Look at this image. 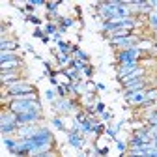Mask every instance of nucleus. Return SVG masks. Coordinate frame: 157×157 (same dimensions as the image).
Segmentation results:
<instances>
[{
  "mask_svg": "<svg viewBox=\"0 0 157 157\" xmlns=\"http://www.w3.org/2000/svg\"><path fill=\"white\" fill-rule=\"evenodd\" d=\"M0 129H2V135H4V136H8V133L13 135V133H17V129H19L17 114L11 112L8 107H4L2 114H0Z\"/></svg>",
  "mask_w": 157,
  "mask_h": 157,
  "instance_id": "nucleus-1",
  "label": "nucleus"
},
{
  "mask_svg": "<svg viewBox=\"0 0 157 157\" xmlns=\"http://www.w3.org/2000/svg\"><path fill=\"white\" fill-rule=\"evenodd\" d=\"M10 95H23V94H36V86L23 81V78H19V81H13V82H8V84H2Z\"/></svg>",
  "mask_w": 157,
  "mask_h": 157,
  "instance_id": "nucleus-2",
  "label": "nucleus"
},
{
  "mask_svg": "<svg viewBox=\"0 0 157 157\" xmlns=\"http://www.w3.org/2000/svg\"><path fill=\"white\" fill-rule=\"evenodd\" d=\"M11 112L21 114V112H41V103L39 101H11L6 105Z\"/></svg>",
  "mask_w": 157,
  "mask_h": 157,
  "instance_id": "nucleus-3",
  "label": "nucleus"
},
{
  "mask_svg": "<svg viewBox=\"0 0 157 157\" xmlns=\"http://www.w3.org/2000/svg\"><path fill=\"white\" fill-rule=\"evenodd\" d=\"M77 109V101L69 99V97H60L52 103V110L56 112L54 116H62V114H69V110Z\"/></svg>",
  "mask_w": 157,
  "mask_h": 157,
  "instance_id": "nucleus-4",
  "label": "nucleus"
},
{
  "mask_svg": "<svg viewBox=\"0 0 157 157\" xmlns=\"http://www.w3.org/2000/svg\"><path fill=\"white\" fill-rule=\"evenodd\" d=\"M140 58H142V52L139 49H127V51H120L116 54V62H118V66H122V64L139 62Z\"/></svg>",
  "mask_w": 157,
  "mask_h": 157,
  "instance_id": "nucleus-5",
  "label": "nucleus"
},
{
  "mask_svg": "<svg viewBox=\"0 0 157 157\" xmlns=\"http://www.w3.org/2000/svg\"><path fill=\"white\" fill-rule=\"evenodd\" d=\"M150 88V86H148ZM136 90V92H125V105H131V107H142L144 101H146V90Z\"/></svg>",
  "mask_w": 157,
  "mask_h": 157,
  "instance_id": "nucleus-6",
  "label": "nucleus"
},
{
  "mask_svg": "<svg viewBox=\"0 0 157 157\" xmlns=\"http://www.w3.org/2000/svg\"><path fill=\"white\" fill-rule=\"evenodd\" d=\"M146 84H148V81H146V77H144V78H136V81L125 82V84H122V86H124V92H136V90H144V88H148Z\"/></svg>",
  "mask_w": 157,
  "mask_h": 157,
  "instance_id": "nucleus-7",
  "label": "nucleus"
},
{
  "mask_svg": "<svg viewBox=\"0 0 157 157\" xmlns=\"http://www.w3.org/2000/svg\"><path fill=\"white\" fill-rule=\"evenodd\" d=\"M37 125H23L17 129V139H32V136H36L37 133Z\"/></svg>",
  "mask_w": 157,
  "mask_h": 157,
  "instance_id": "nucleus-8",
  "label": "nucleus"
},
{
  "mask_svg": "<svg viewBox=\"0 0 157 157\" xmlns=\"http://www.w3.org/2000/svg\"><path fill=\"white\" fill-rule=\"evenodd\" d=\"M146 77V67H136L133 73H129L127 77H124L122 78V84H125V82H131V81H136V78H144Z\"/></svg>",
  "mask_w": 157,
  "mask_h": 157,
  "instance_id": "nucleus-9",
  "label": "nucleus"
},
{
  "mask_svg": "<svg viewBox=\"0 0 157 157\" xmlns=\"http://www.w3.org/2000/svg\"><path fill=\"white\" fill-rule=\"evenodd\" d=\"M21 66H23L21 58H17V60H10V62H2V64H0V73H2V71H19Z\"/></svg>",
  "mask_w": 157,
  "mask_h": 157,
  "instance_id": "nucleus-10",
  "label": "nucleus"
},
{
  "mask_svg": "<svg viewBox=\"0 0 157 157\" xmlns=\"http://www.w3.org/2000/svg\"><path fill=\"white\" fill-rule=\"evenodd\" d=\"M2 84H8V82H13V81H19L21 78V73L19 71H2Z\"/></svg>",
  "mask_w": 157,
  "mask_h": 157,
  "instance_id": "nucleus-11",
  "label": "nucleus"
},
{
  "mask_svg": "<svg viewBox=\"0 0 157 157\" xmlns=\"http://www.w3.org/2000/svg\"><path fill=\"white\" fill-rule=\"evenodd\" d=\"M0 47H2V51H17V49H19V43L15 41V39H6V37H2Z\"/></svg>",
  "mask_w": 157,
  "mask_h": 157,
  "instance_id": "nucleus-12",
  "label": "nucleus"
},
{
  "mask_svg": "<svg viewBox=\"0 0 157 157\" xmlns=\"http://www.w3.org/2000/svg\"><path fill=\"white\" fill-rule=\"evenodd\" d=\"M131 34H133V30H129V28H116V30L109 32L107 36H109V37H127V36H131Z\"/></svg>",
  "mask_w": 157,
  "mask_h": 157,
  "instance_id": "nucleus-13",
  "label": "nucleus"
},
{
  "mask_svg": "<svg viewBox=\"0 0 157 157\" xmlns=\"http://www.w3.org/2000/svg\"><path fill=\"white\" fill-rule=\"evenodd\" d=\"M19 54L15 51H2L0 52V62H10V60H17Z\"/></svg>",
  "mask_w": 157,
  "mask_h": 157,
  "instance_id": "nucleus-14",
  "label": "nucleus"
},
{
  "mask_svg": "<svg viewBox=\"0 0 157 157\" xmlns=\"http://www.w3.org/2000/svg\"><path fill=\"white\" fill-rule=\"evenodd\" d=\"M90 122H92V133H94L95 136H99V135L105 131V125H103L101 122H97L95 118H94V120H90Z\"/></svg>",
  "mask_w": 157,
  "mask_h": 157,
  "instance_id": "nucleus-15",
  "label": "nucleus"
},
{
  "mask_svg": "<svg viewBox=\"0 0 157 157\" xmlns=\"http://www.w3.org/2000/svg\"><path fill=\"white\" fill-rule=\"evenodd\" d=\"M17 142H19V139H13V136H4V144H6V148L11 151V153H15V150H17Z\"/></svg>",
  "mask_w": 157,
  "mask_h": 157,
  "instance_id": "nucleus-16",
  "label": "nucleus"
},
{
  "mask_svg": "<svg viewBox=\"0 0 157 157\" xmlns=\"http://www.w3.org/2000/svg\"><path fill=\"white\" fill-rule=\"evenodd\" d=\"M146 101L157 103V86H150V88L146 90Z\"/></svg>",
  "mask_w": 157,
  "mask_h": 157,
  "instance_id": "nucleus-17",
  "label": "nucleus"
},
{
  "mask_svg": "<svg viewBox=\"0 0 157 157\" xmlns=\"http://www.w3.org/2000/svg\"><path fill=\"white\" fill-rule=\"evenodd\" d=\"M51 124H52V127L58 129V131H66V129H64V118H62V116H52Z\"/></svg>",
  "mask_w": 157,
  "mask_h": 157,
  "instance_id": "nucleus-18",
  "label": "nucleus"
},
{
  "mask_svg": "<svg viewBox=\"0 0 157 157\" xmlns=\"http://www.w3.org/2000/svg\"><path fill=\"white\" fill-rule=\"evenodd\" d=\"M127 155H135V157H146V148H129Z\"/></svg>",
  "mask_w": 157,
  "mask_h": 157,
  "instance_id": "nucleus-19",
  "label": "nucleus"
},
{
  "mask_svg": "<svg viewBox=\"0 0 157 157\" xmlns=\"http://www.w3.org/2000/svg\"><path fill=\"white\" fill-rule=\"evenodd\" d=\"M45 32H47V36L58 34V23H47V25H45Z\"/></svg>",
  "mask_w": 157,
  "mask_h": 157,
  "instance_id": "nucleus-20",
  "label": "nucleus"
},
{
  "mask_svg": "<svg viewBox=\"0 0 157 157\" xmlns=\"http://www.w3.org/2000/svg\"><path fill=\"white\" fill-rule=\"evenodd\" d=\"M71 51L75 52V56L78 58V60H82V62H86V60H88V54H86L84 51H81V49H77V47H71Z\"/></svg>",
  "mask_w": 157,
  "mask_h": 157,
  "instance_id": "nucleus-21",
  "label": "nucleus"
},
{
  "mask_svg": "<svg viewBox=\"0 0 157 157\" xmlns=\"http://www.w3.org/2000/svg\"><path fill=\"white\" fill-rule=\"evenodd\" d=\"M146 131H148V135H150V139H151V140L157 139V125H148Z\"/></svg>",
  "mask_w": 157,
  "mask_h": 157,
  "instance_id": "nucleus-22",
  "label": "nucleus"
},
{
  "mask_svg": "<svg viewBox=\"0 0 157 157\" xmlns=\"http://www.w3.org/2000/svg\"><path fill=\"white\" fill-rule=\"evenodd\" d=\"M60 25H62V26H66V28H69V26H73V25H75V21H73L71 17H64L62 21H60Z\"/></svg>",
  "mask_w": 157,
  "mask_h": 157,
  "instance_id": "nucleus-23",
  "label": "nucleus"
},
{
  "mask_svg": "<svg viewBox=\"0 0 157 157\" xmlns=\"http://www.w3.org/2000/svg\"><path fill=\"white\" fill-rule=\"evenodd\" d=\"M56 90H58V95H60V97H67V94H69L67 88L62 86V84H60V86H56Z\"/></svg>",
  "mask_w": 157,
  "mask_h": 157,
  "instance_id": "nucleus-24",
  "label": "nucleus"
},
{
  "mask_svg": "<svg viewBox=\"0 0 157 157\" xmlns=\"http://www.w3.org/2000/svg\"><path fill=\"white\" fill-rule=\"evenodd\" d=\"M116 146H118V150H120L122 153L127 151V142H124V140H116Z\"/></svg>",
  "mask_w": 157,
  "mask_h": 157,
  "instance_id": "nucleus-25",
  "label": "nucleus"
},
{
  "mask_svg": "<svg viewBox=\"0 0 157 157\" xmlns=\"http://www.w3.org/2000/svg\"><path fill=\"white\" fill-rule=\"evenodd\" d=\"M148 23H150L151 28H157V15H155V13H151V15L148 17Z\"/></svg>",
  "mask_w": 157,
  "mask_h": 157,
  "instance_id": "nucleus-26",
  "label": "nucleus"
},
{
  "mask_svg": "<svg viewBox=\"0 0 157 157\" xmlns=\"http://www.w3.org/2000/svg\"><path fill=\"white\" fill-rule=\"evenodd\" d=\"M34 157H58L54 150H49V151H43V153H39V155H34Z\"/></svg>",
  "mask_w": 157,
  "mask_h": 157,
  "instance_id": "nucleus-27",
  "label": "nucleus"
},
{
  "mask_svg": "<svg viewBox=\"0 0 157 157\" xmlns=\"http://www.w3.org/2000/svg\"><path fill=\"white\" fill-rule=\"evenodd\" d=\"M107 109H105V105L101 103V101H97L95 103V114H101V112H105Z\"/></svg>",
  "mask_w": 157,
  "mask_h": 157,
  "instance_id": "nucleus-28",
  "label": "nucleus"
},
{
  "mask_svg": "<svg viewBox=\"0 0 157 157\" xmlns=\"http://www.w3.org/2000/svg\"><path fill=\"white\" fill-rule=\"evenodd\" d=\"M26 21H30V23H34V25H41V19L36 17V15H28V17H26Z\"/></svg>",
  "mask_w": 157,
  "mask_h": 157,
  "instance_id": "nucleus-29",
  "label": "nucleus"
},
{
  "mask_svg": "<svg viewBox=\"0 0 157 157\" xmlns=\"http://www.w3.org/2000/svg\"><path fill=\"white\" fill-rule=\"evenodd\" d=\"M45 97L51 101V103H54V97H56V94H54V90H47L45 92Z\"/></svg>",
  "mask_w": 157,
  "mask_h": 157,
  "instance_id": "nucleus-30",
  "label": "nucleus"
},
{
  "mask_svg": "<svg viewBox=\"0 0 157 157\" xmlns=\"http://www.w3.org/2000/svg\"><path fill=\"white\" fill-rule=\"evenodd\" d=\"M101 120H103V122H109V120H112V112H109V110L101 112Z\"/></svg>",
  "mask_w": 157,
  "mask_h": 157,
  "instance_id": "nucleus-31",
  "label": "nucleus"
},
{
  "mask_svg": "<svg viewBox=\"0 0 157 157\" xmlns=\"http://www.w3.org/2000/svg\"><path fill=\"white\" fill-rule=\"evenodd\" d=\"M92 69H94V67H92V66H88V64H86V67H84V69H82V71H81V73H84V75H86V77H88V78H90V77H92V73H94V71H92Z\"/></svg>",
  "mask_w": 157,
  "mask_h": 157,
  "instance_id": "nucleus-32",
  "label": "nucleus"
},
{
  "mask_svg": "<svg viewBox=\"0 0 157 157\" xmlns=\"http://www.w3.org/2000/svg\"><path fill=\"white\" fill-rule=\"evenodd\" d=\"M30 4H32L34 8H37V6H45L47 2H43V0H30Z\"/></svg>",
  "mask_w": 157,
  "mask_h": 157,
  "instance_id": "nucleus-33",
  "label": "nucleus"
},
{
  "mask_svg": "<svg viewBox=\"0 0 157 157\" xmlns=\"http://www.w3.org/2000/svg\"><path fill=\"white\" fill-rule=\"evenodd\" d=\"M34 36H36V37H43L45 34H43V30H41V28H39V26H37V28L34 30Z\"/></svg>",
  "mask_w": 157,
  "mask_h": 157,
  "instance_id": "nucleus-34",
  "label": "nucleus"
},
{
  "mask_svg": "<svg viewBox=\"0 0 157 157\" xmlns=\"http://www.w3.org/2000/svg\"><path fill=\"white\" fill-rule=\"evenodd\" d=\"M25 10H26V13H32V11H36V10H34V6H32L30 2H26V8H25Z\"/></svg>",
  "mask_w": 157,
  "mask_h": 157,
  "instance_id": "nucleus-35",
  "label": "nucleus"
},
{
  "mask_svg": "<svg viewBox=\"0 0 157 157\" xmlns=\"http://www.w3.org/2000/svg\"><path fill=\"white\" fill-rule=\"evenodd\" d=\"M95 88H97V90H101V92H105V90H107V86H105V84H101V82H99V84H95Z\"/></svg>",
  "mask_w": 157,
  "mask_h": 157,
  "instance_id": "nucleus-36",
  "label": "nucleus"
},
{
  "mask_svg": "<svg viewBox=\"0 0 157 157\" xmlns=\"http://www.w3.org/2000/svg\"><path fill=\"white\" fill-rule=\"evenodd\" d=\"M25 49H26V51H28V52H34V47H32V45H30V43H26V45H25Z\"/></svg>",
  "mask_w": 157,
  "mask_h": 157,
  "instance_id": "nucleus-37",
  "label": "nucleus"
},
{
  "mask_svg": "<svg viewBox=\"0 0 157 157\" xmlns=\"http://www.w3.org/2000/svg\"><path fill=\"white\" fill-rule=\"evenodd\" d=\"M41 41H43V43H49V41H51V37H49V36H47V34H45V36H43V37H41Z\"/></svg>",
  "mask_w": 157,
  "mask_h": 157,
  "instance_id": "nucleus-38",
  "label": "nucleus"
},
{
  "mask_svg": "<svg viewBox=\"0 0 157 157\" xmlns=\"http://www.w3.org/2000/svg\"><path fill=\"white\" fill-rule=\"evenodd\" d=\"M99 153H101V155H107V153H109V148H103V150H99Z\"/></svg>",
  "mask_w": 157,
  "mask_h": 157,
  "instance_id": "nucleus-39",
  "label": "nucleus"
},
{
  "mask_svg": "<svg viewBox=\"0 0 157 157\" xmlns=\"http://www.w3.org/2000/svg\"><path fill=\"white\" fill-rule=\"evenodd\" d=\"M153 13L157 15V2H153Z\"/></svg>",
  "mask_w": 157,
  "mask_h": 157,
  "instance_id": "nucleus-40",
  "label": "nucleus"
},
{
  "mask_svg": "<svg viewBox=\"0 0 157 157\" xmlns=\"http://www.w3.org/2000/svg\"><path fill=\"white\" fill-rule=\"evenodd\" d=\"M78 157H86V153H82V151H81V153H78Z\"/></svg>",
  "mask_w": 157,
  "mask_h": 157,
  "instance_id": "nucleus-41",
  "label": "nucleus"
},
{
  "mask_svg": "<svg viewBox=\"0 0 157 157\" xmlns=\"http://www.w3.org/2000/svg\"><path fill=\"white\" fill-rule=\"evenodd\" d=\"M127 157H135V155H127Z\"/></svg>",
  "mask_w": 157,
  "mask_h": 157,
  "instance_id": "nucleus-42",
  "label": "nucleus"
},
{
  "mask_svg": "<svg viewBox=\"0 0 157 157\" xmlns=\"http://www.w3.org/2000/svg\"><path fill=\"white\" fill-rule=\"evenodd\" d=\"M155 84H157V81H155Z\"/></svg>",
  "mask_w": 157,
  "mask_h": 157,
  "instance_id": "nucleus-43",
  "label": "nucleus"
}]
</instances>
